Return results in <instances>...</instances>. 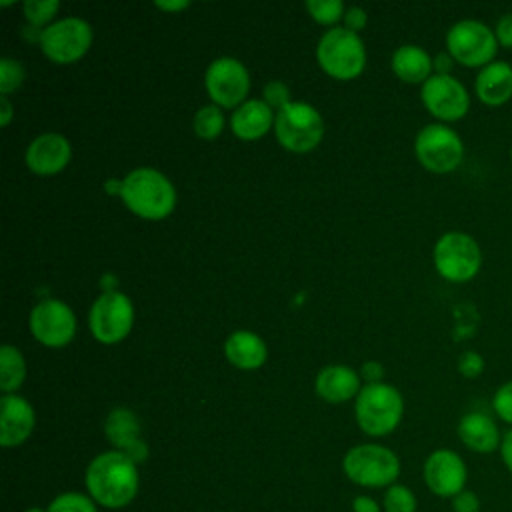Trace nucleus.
Returning <instances> with one entry per match:
<instances>
[{
  "label": "nucleus",
  "instance_id": "nucleus-19",
  "mask_svg": "<svg viewBox=\"0 0 512 512\" xmlns=\"http://www.w3.org/2000/svg\"><path fill=\"white\" fill-rule=\"evenodd\" d=\"M456 432H458L460 442L476 454H490V452L500 450L502 436H504L500 432L496 420L480 410L466 412L460 418Z\"/></svg>",
  "mask_w": 512,
  "mask_h": 512
},
{
  "label": "nucleus",
  "instance_id": "nucleus-2",
  "mask_svg": "<svg viewBox=\"0 0 512 512\" xmlns=\"http://www.w3.org/2000/svg\"><path fill=\"white\" fill-rule=\"evenodd\" d=\"M120 198L132 214L144 220H162L176 208V188L156 168L128 172L122 178Z\"/></svg>",
  "mask_w": 512,
  "mask_h": 512
},
{
  "label": "nucleus",
  "instance_id": "nucleus-24",
  "mask_svg": "<svg viewBox=\"0 0 512 512\" xmlns=\"http://www.w3.org/2000/svg\"><path fill=\"white\" fill-rule=\"evenodd\" d=\"M392 72L406 84H424L434 74L430 54L416 44H404L392 54Z\"/></svg>",
  "mask_w": 512,
  "mask_h": 512
},
{
  "label": "nucleus",
  "instance_id": "nucleus-25",
  "mask_svg": "<svg viewBox=\"0 0 512 512\" xmlns=\"http://www.w3.org/2000/svg\"><path fill=\"white\" fill-rule=\"evenodd\" d=\"M26 378V362L22 352L12 346L4 344L0 348V388L4 394H16Z\"/></svg>",
  "mask_w": 512,
  "mask_h": 512
},
{
  "label": "nucleus",
  "instance_id": "nucleus-36",
  "mask_svg": "<svg viewBox=\"0 0 512 512\" xmlns=\"http://www.w3.org/2000/svg\"><path fill=\"white\" fill-rule=\"evenodd\" d=\"M494 34H496L500 48L512 50V12H506L504 16L498 18V22L494 26Z\"/></svg>",
  "mask_w": 512,
  "mask_h": 512
},
{
  "label": "nucleus",
  "instance_id": "nucleus-37",
  "mask_svg": "<svg viewBox=\"0 0 512 512\" xmlns=\"http://www.w3.org/2000/svg\"><path fill=\"white\" fill-rule=\"evenodd\" d=\"M366 22H368V16L360 6H352L344 12V28L350 32L358 34L360 30L366 28Z\"/></svg>",
  "mask_w": 512,
  "mask_h": 512
},
{
  "label": "nucleus",
  "instance_id": "nucleus-47",
  "mask_svg": "<svg viewBox=\"0 0 512 512\" xmlns=\"http://www.w3.org/2000/svg\"><path fill=\"white\" fill-rule=\"evenodd\" d=\"M510 160H512V146H510Z\"/></svg>",
  "mask_w": 512,
  "mask_h": 512
},
{
  "label": "nucleus",
  "instance_id": "nucleus-8",
  "mask_svg": "<svg viewBox=\"0 0 512 512\" xmlns=\"http://www.w3.org/2000/svg\"><path fill=\"white\" fill-rule=\"evenodd\" d=\"M418 162L432 174H450L464 160V142L448 124L434 122L418 130L414 140Z\"/></svg>",
  "mask_w": 512,
  "mask_h": 512
},
{
  "label": "nucleus",
  "instance_id": "nucleus-30",
  "mask_svg": "<svg viewBox=\"0 0 512 512\" xmlns=\"http://www.w3.org/2000/svg\"><path fill=\"white\" fill-rule=\"evenodd\" d=\"M48 512H96V502L80 492H64L48 504Z\"/></svg>",
  "mask_w": 512,
  "mask_h": 512
},
{
  "label": "nucleus",
  "instance_id": "nucleus-4",
  "mask_svg": "<svg viewBox=\"0 0 512 512\" xmlns=\"http://www.w3.org/2000/svg\"><path fill=\"white\" fill-rule=\"evenodd\" d=\"M320 68L336 80H352L366 66V48L356 32L344 26H334L322 34L316 46Z\"/></svg>",
  "mask_w": 512,
  "mask_h": 512
},
{
  "label": "nucleus",
  "instance_id": "nucleus-3",
  "mask_svg": "<svg viewBox=\"0 0 512 512\" xmlns=\"http://www.w3.org/2000/svg\"><path fill=\"white\" fill-rule=\"evenodd\" d=\"M354 412L362 432L368 436H386L402 420L404 398L392 384H366L356 396Z\"/></svg>",
  "mask_w": 512,
  "mask_h": 512
},
{
  "label": "nucleus",
  "instance_id": "nucleus-38",
  "mask_svg": "<svg viewBox=\"0 0 512 512\" xmlns=\"http://www.w3.org/2000/svg\"><path fill=\"white\" fill-rule=\"evenodd\" d=\"M360 376L366 380V384H378L382 382V376H384V368L380 362L376 360H370V362H364L362 364V372Z\"/></svg>",
  "mask_w": 512,
  "mask_h": 512
},
{
  "label": "nucleus",
  "instance_id": "nucleus-15",
  "mask_svg": "<svg viewBox=\"0 0 512 512\" xmlns=\"http://www.w3.org/2000/svg\"><path fill=\"white\" fill-rule=\"evenodd\" d=\"M424 482L428 490L440 498H454L466 490L468 468L462 456L450 448H438L424 460Z\"/></svg>",
  "mask_w": 512,
  "mask_h": 512
},
{
  "label": "nucleus",
  "instance_id": "nucleus-23",
  "mask_svg": "<svg viewBox=\"0 0 512 512\" xmlns=\"http://www.w3.org/2000/svg\"><path fill=\"white\" fill-rule=\"evenodd\" d=\"M224 356L240 370H256L266 362L268 350L256 332L236 330L224 342Z\"/></svg>",
  "mask_w": 512,
  "mask_h": 512
},
{
  "label": "nucleus",
  "instance_id": "nucleus-27",
  "mask_svg": "<svg viewBox=\"0 0 512 512\" xmlns=\"http://www.w3.org/2000/svg\"><path fill=\"white\" fill-rule=\"evenodd\" d=\"M22 10L30 26L44 30L52 24V18L60 10V2L58 0H26L22 4Z\"/></svg>",
  "mask_w": 512,
  "mask_h": 512
},
{
  "label": "nucleus",
  "instance_id": "nucleus-5",
  "mask_svg": "<svg viewBox=\"0 0 512 512\" xmlns=\"http://www.w3.org/2000/svg\"><path fill=\"white\" fill-rule=\"evenodd\" d=\"M436 272L454 284L472 280L482 268V250L474 236L452 230L444 232L432 250Z\"/></svg>",
  "mask_w": 512,
  "mask_h": 512
},
{
  "label": "nucleus",
  "instance_id": "nucleus-39",
  "mask_svg": "<svg viewBox=\"0 0 512 512\" xmlns=\"http://www.w3.org/2000/svg\"><path fill=\"white\" fill-rule=\"evenodd\" d=\"M498 452H500V458H502L506 470L512 474V428L504 432L502 444H500V450H498Z\"/></svg>",
  "mask_w": 512,
  "mask_h": 512
},
{
  "label": "nucleus",
  "instance_id": "nucleus-6",
  "mask_svg": "<svg viewBox=\"0 0 512 512\" xmlns=\"http://www.w3.org/2000/svg\"><path fill=\"white\" fill-rule=\"evenodd\" d=\"M498 40L494 28L480 20H458L446 32V52L466 68H484L496 60Z\"/></svg>",
  "mask_w": 512,
  "mask_h": 512
},
{
  "label": "nucleus",
  "instance_id": "nucleus-42",
  "mask_svg": "<svg viewBox=\"0 0 512 512\" xmlns=\"http://www.w3.org/2000/svg\"><path fill=\"white\" fill-rule=\"evenodd\" d=\"M0 124L2 126H8L10 124V120H12V116H14V108H12V104H10V100H8V96H0Z\"/></svg>",
  "mask_w": 512,
  "mask_h": 512
},
{
  "label": "nucleus",
  "instance_id": "nucleus-11",
  "mask_svg": "<svg viewBox=\"0 0 512 512\" xmlns=\"http://www.w3.org/2000/svg\"><path fill=\"white\" fill-rule=\"evenodd\" d=\"M92 38L94 32L86 20L68 16L42 30L40 50L56 64H72L90 50Z\"/></svg>",
  "mask_w": 512,
  "mask_h": 512
},
{
  "label": "nucleus",
  "instance_id": "nucleus-1",
  "mask_svg": "<svg viewBox=\"0 0 512 512\" xmlns=\"http://www.w3.org/2000/svg\"><path fill=\"white\" fill-rule=\"evenodd\" d=\"M138 464L120 450H108L92 458L86 468V488L90 498L104 508L128 506L140 484Z\"/></svg>",
  "mask_w": 512,
  "mask_h": 512
},
{
  "label": "nucleus",
  "instance_id": "nucleus-41",
  "mask_svg": "<svg viewBox=\"0 0 512 512\" xmlns=\"http://www.w3.org/2000/svg\"><path fill=\"white\" fill-rule=\"evenodd\" d=\"M432 62H434V74H450L452 64H454V60L448 52H442V54L434 56Z\"/></svg>",
  "mask_w": 512,
  "mask_h": 512
},
{
  "label": "nucleus",
  "instance_id": "nucleus-29",
  "mask_svg": "<svg viewBox=\"0 0 512 512\" xmlns=\"http://www.w3.org/2000/svg\"><path fill=\"white\" fill-rule=\"evenodd\" d=\"M416 496L404 484H392L384 492V512H416Z\"/></svg>",
  "mask_w": 512,
  "mask_h": 512
},
{
  "label": "nucleus",
  "instance_id": "nucleus-40",
  "mask_svg": "<svg viewBox=\"0 0 512 512\" xmlns=\"http://www.w3.org/2000/svg\"><path fill=\"white\" fill-rule=\"evenodd\" d=\"M352 510L354 512H382L380 504L370 496H356L352 500Z\"/></svg>",
  "mask_w": 512,
  "mask_h": 512
},
{
  "label": "nucleus",
  "instance_id": "nucleus-21",
  "mask_svg": "<svg viewBox=\"0 0 512 512\" xmlns=\"http://www.w3.org/2000/svg\"><path fill=\"white\" fill-rule=\"evenodd\" d=\"M316 394L330 402V404H342L358 396L360 388V376L344 364H330L324 366L314 380Z\"/></svg>",
  "mask_w": 512,
  "mask_h": 512
},
{
  "label": "nucleus",
  "instance_id": "nucleus-17",
  "mask_svg": "<svg viewBox=\"0 0 512 512\" xmlns=\"http://www.w3.org/2000/svg\"><path fill=\"white\" fill-rule=\"evenodd\" d=\"M106 440L114 446V450L124 452L136 464L148 458V446L140 438V420L128 408H114L108 412L104 420Z\"/></svg>",
  "mask_w": 512,
  "mask_h": 512
},
{
  "label": "nucleus",
  "instance_id": "nucleus-13",
  "mask_svg": "<svg viewBox=\"0 0 512 512\" xmlns=\"http://www.w3.org/2000/svg\"><path fill=\"white\" fill-rule=\"evenodd\" d=\"M204 86L216 106L236 110L240 104L246 102L250 90V76L240 60L222 56L206 68Z\"/></svg>",
  "mask_w": 512,
  "mask_h": 512
},
{
  "label": "nucleus",
  "instance_id": "nucleus-7",
  "mask_svg": "<svg viewBox=\"0 0 512 512\" xmlns=\"http://www.w3.org/2000/svg\"><path fill=\"white\" fill-rule=\"evenodd\" d=\"M344 474L358 486H392L400 474L398 456L382 444H358L342 460Z\"/></svg>",
  "mask_w": 512,
  "mask_h": 512
},
{
  "label": "nucleus",
  "instance_id": "nucleus-14",
  "mask_svg": "<svg viewBox=\"0 0 512 512\" xmlns=\"http://www.w3.org/2000/svg\"><path fill=\"white\" fill-rule=\"evenodd\" d=\"M28 326L40 344L48 348H60L72 342L76 334V316L66 302L46 298L32 308Z\"/></svg>",
  "mask_w": 512,
  "mask_h": 512
},
{
  "label": "nucleus",
  "instance_id": "nucleus-44",
  "mask_svg": "<svg viewBox=\"0 0 512 512\" xmlns=\"http://www.w3.org/2000/svg\"><path fill=\"white\" fill-rule=\"evenodd\" d=\"M104 192L106 194H116V196H120V192H122V180H116V178H108L106 182H104Z\"/></svg>",
  "mask_w": 512,
  "mask_h": 512
},
{
  "label": "nucleus",
  "instance_id": "nucleus-18",
  "mask_svg": "<svg viewBox=\"0 0 512 512\" xmlns=\"http://www.w3.org/2000/svg\"><path fill=\"white\" fill-rule=\"evenodd\" d=\"M36 414L32 404L18 394H4L0 398V444L4 448L20 446L34 430Z\"/></svg>",
  "mask_w": 512,
  "mask_h": 512
},
{
  "label": "nucleus",
  "instance_id": "nucleus-32",
  "mask_svg": "<svg viewBox=\"0 0 512 512\" xmlns=\"http://www.w3.org/2000/svg\"><path fill=\"white\" fill-rule=\"evenodd\" d=\"M494 414L512 428V380L500 384L492 396Z\"/></svg>",
  "mask_w": 512,
  "mask_h": 512
},
{
  "label": "nucleus",
  "instance_id": "nucleus-20",
  "mask_svg": "<svg viewBox=\"0 0 512 512\" xmlns=\"http://www.w3.org/2000/svg\"><path fill=\"white\" fill-rule=\"evenodd\" d=\"M474 92L484 106H504L512 98V66L506 60H494L480 68L474 80Z\"/></svg>",
  "mask_w": 512,
  "mask_h": 512
},
{
  "label": "nucleus",
  "instance_id": "nucleus-10",
  "mask_svg": "<svg viewBox=\"0 0 512 512\" xmlns=\"http://www.w3.org/2000/svg\"><path fill=\"white\" fill-rule=\"evenodd\" d=\"M134 324V306L124 292H102L90 306L88 326L102 344L122 342Z\"/></svg>",
  "mask_w": 512,
  "mask_h": 512
},
{
  "label": "nucleus",
  "instance_id": "nucleus-35",
  "mask_svg": "<svg viewBox=\"0 0 512 512\" xmlns=\"http://www.w3.org/2000/svg\"><path fill=\"white\" fill-rule=\"evenodd\" d=\"M454 512H480V498L472 490H462L452 498Z\"/></svg>",
  "mask_w": 512,
  "mask_h": 512
},
{
  "label": "nucleus",
  "instance_id": "nucleus-22",
  "mask_svg": "<svg viewBox=\"0 0 512 512\" xmlns=\"http://www.w3.org/2000/svg\"><path fill=\"white\" fill-rule=\"evenodd\" d=\"M276 114L264 100H246L230 118V128L240 140H258L274 126Z\"/></svg>",
  "mask_w": 512,
  "mask_h": 512
},
{
  "label": "nucleus",
  "instance_id": "nucleus-16",
  "mask_svg": "<svg viewBox=\"0 0 512 512\" xmlns=\"http://www.w3.org/2000/svg\"><path fill=\"white\" fill-rule=\"evenodd\" d=\"M72 158V148L66 136L46 132L34 138L24 154V162L36 176H54L62 172Z\"/></svg>",
  "mask_w": 512,
  "mask_h": 512
},
{
  "label": "nucleus",
  "instance_id": "nucleus-43",
  "mask_svg": "<svg viewBox=\"0 0 512 512\" xmlns=\"http://www.w3.org/2000/svg\"><path fill=\"white\" fill-rule=\"evenodd\" d=\"M154 6L158 8V10H164V12H180V10H184V8H188L190 4L186 2V0H172V2H154Z\"/></svg>",
  "mask_w": 512,
  "mask_h": 512
},
{
  "label": "nucleus",
  "instance_id": "nucleus-28",
  "mask_svg": "<svg viewBox=\"0 0 512 512\" xmlns=\"http://www.w3.org/2000/svg\"><path fill=\"white\" fill-rule=\"evenodd\" d=\"M306 10L314 22L324 26H334L344 20V4L340 0H308Z\"/></svg>",
  "mask_w": 512,
  "mask_h": 512
},
{
  "label": "nucleus",
  "instance_id": "nucleus-31",
  "mask_svg": "<svg viewBox=\"0 0 512 512\" xmlns=\"http://www.w3.org/2000/svg\"><path fill=\"white\" fill-rule=\"evenodd\" d=\"M26 78L24 66L14 58H2L0 60V92L2 96H8L10 92L18 90Z\"/></svg>",
  "mask_w": 512,
  "mask_h": 512
},
{
  "label": "nucleus",
  "instance_id": "nucleus-46",
  "mask_svg": "<svg viewBox=\"0 0 512 512\" xmlns=\"http://www.w3.org/2000/svg\"><path fill=\"white\" fill-rule=\"evenodd\" d=\"M26 512H48V508H40V506H32V508H28Z\"/></svg>",
  "mask_w": 512,
  "mask_h": 512
},
{
  "label": "nucleus",
  "instance_id": "nucleus-33",
  "mask_svg": "<svg viewBox=\"0 0 512 512\" xmlns=\"http://www.w3.org/2000/svg\"><path fill=\"white\" fill-rule=\"evenodd\" d=\"M264 102L272 108V110H282L286 104H290V88L282 82V80H270L264 86Z\"/></svg>",
  "mask_w": 512,
  "mask_h": 512
},
{
  "label": "nucleus",
  "instance_id": "nucleus-45",
  "mask_svg": "<svg viewBox=\"0 0 512 512\" xmlns=\"http://www.w3.org/2000/svg\"><path fill=\"white\" fill-rule=\"evenodd\" d=\"M100 284H102L104 292H114V290H116V284H118V280H116V276H112V274H104Z\"/></svg>",
  "mask_w": 512,
  "mask_h": 512
},
{
  "label": "nucleus",
  "instance_id": "nucleus-12",
  "mask_svg": "<svg viewBox=\"0 0 512 512\" xmlns=\"http://www.w3.org/2000/svg\"><path fill=\"white\" fill-rule=\"evenodd\" d=\"M424 108L442 124L462 120L470 110L466 86L452 74H432L420 90Z\"/></svg>",
  "mask_w": 512,
  "mask_h": 512
},
{
  "label": "nucleus",
  "instance_id": "nucleus-34",
  "mask_svg": "<svg viewBox=\"0 0 512 512\" xmlns=\"http://www.w3.org/2000/svg\"><path fill=\"white\" fill-rule=\"evenodd\" d=\"M456 368L458 372L464 376V378H478L484 368H486V360L480 352L476 350H466L458 356V362H456Z\"/></svg>",
  "mask_w": 512,
  "mask_h": 512
},
{
  "label": "nucleus",
  "instance_id": "nucleus-9",
  "mask_svg": "<svg viewBox=\"0 0 512 512\" xmlns=\"http://www.w3.org/2000/svg\"><path fill=\"white\" fill-rule=\"evenodd\" d=\"M274 132L282 148L302 154L320 144L324 136V120L312 104L290 102L276 112Z\"/></svg>",
  "mask_w": 512,
  "mask_h": 512
},
{
  "label": "nucleus",
  "instance_id": "nucleus-26",
  "mask_svg": "<svg viewBox=\"0 0 512 512\" xmlns=\"http://www.w3.org/2000/svg\"><path fill=\"white\" fill-rule=\"evenodd\" d=\"M194 132L204 138V140H214L220 136V132L224 130V114L222 108L216 104H206L202 108H198V112L194 114L192 120Z\"/></svg>",
  "mask_w": 512,
  "mask_h": 512
}]
</instances>
